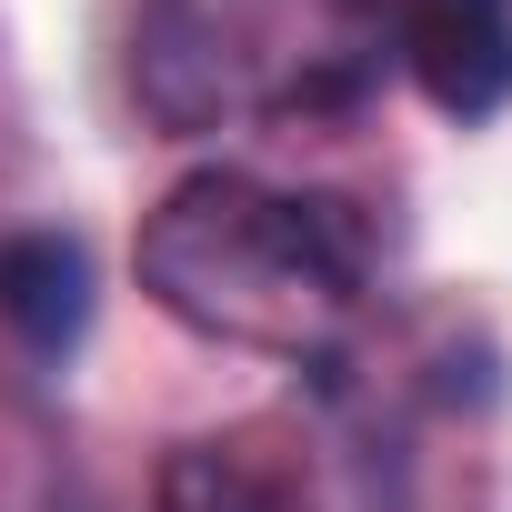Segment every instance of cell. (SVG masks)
Wrapping results in <instances>:
<instances>
[{
    "instance_id": "6da1fadb",
    "label": "cell",
    "mask_w": 512,
    "mask_h": 512,
    "mask_svg": "<svg viewBox=\"0 0 512 512\" xmlns=\"http://www.w3.org/2000/svg\"><path fill=\"white\" fill-rule=\"evenodd\" d=\"M131 262L171 322H191L231 352L332 362L342 322L372 292V231L332 191H272V181L211 161L161 191Z\"/></svg>"
},
{
    "instance_id": "5b68a950",
    "label": "cell",
    "mask_w": 512,
    "mask_h": 512,
    "mask_svg": "<svg viewBox=\"0 0 512 512\" xmlns=\"http://www.w3.org/2000/svg\"><path fill=\"white\" fill-rule=\"evenodd\" d=\"M161 512H302V472L262 442H181L161 462Z\"/></svg>"
},
{
    "instance_id": "277c9868",
    "label": "cell",
    "mask_w": 512,
    "mask_h": 512,
    "mask_svg": "<svg viewBox=\"0 0 512 512\" xmlns=\"http://www.w3.org/2000/svg\"><path fill=\"white\" fill-rule=\"evenodd\" d=\"M0 322H11L41 362L91 332V251L71 231H11L0 241Z\"/></svg>"
},
{
    "instance_id": "3957f363",
    "label": "cell",
    "mask_w": 512,
    "mask_h": 512,
    "mask_svg": "<svg viewBox=\"0 0 512 512\" xmlns=\"http://www.w3.org/2000/svg\"><path fill=\"white\" fill-rule=\"evenodd\" d=\"M131 91L161 131H221L231 111L262 101L251 81L241 31L211 11V0H141V31H131Z\"/></svg>"
},
{
    "instance_id": "7a4b0ae2",
    "label": "cell",
    "mask_w": 512,
    "mask_h": 512,
    "mask_svg": "<svg viewBox=\"0 0 512 512\" xmlns=\"http://www.w3.org/2000/svg\"><path fill=\"white\" fill-rule=\"evenodd\" d=\"M342 11L442 121H492L512 101V0H342Z\"/></svg>"
}]
</instances>
